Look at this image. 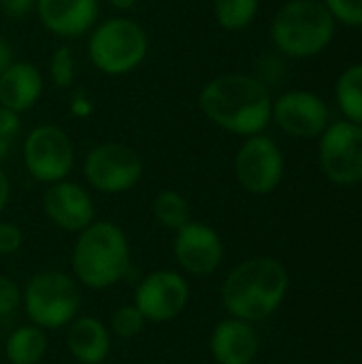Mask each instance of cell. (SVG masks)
Instances as JSON below:
<instances>
[{
	"instance_id": "cell-13",
	"label": "cell",
	"mask_w": 362,
	"mask_h": 364,
	"mask_svg": "<svg viewBox=\"0 0 362 364\" xmlns=\"http://www.w3.org/2000/svg\"><path fill=\"white\" fill-rule=\"evenodd\" d=\"M43 211L60 230L73 235H79L96 220V207L87 190L68 179L47 186Z\"/></svg>"
},
{
	"instance_id": "cell-25",
	"label": "cell",
	"mask_w": 362,
	"mask_h": 364,
	"mask_svg": "<svg viewBox=\"0 0 362 364\" xmlns=\"http://www.w3.org/2000/svg\"><path fill=\"white\" fill-rule=\"evenodd\" d=\"M21 307V288L9 275H0V318L13 316Z\"/></svg>"
},
{
	"instance_id": "cell-33",
	"label": "cell",
	"mask_w": 362,
	"mask_h": 364,
	"mask_svg": "<svg viewBox=\"0 0 362 364\" xmlns=\"http://www.w3.org/2000/svg\"><path fill=\"white\" fill-rule=\"evenodd\" d=\"M9 154H11V141L0 136V164L9 158Z\"/></svg>"
},
{
	"instance_id": "cell-6",
	"label": "cell",
	"mask_w": 362,
	"mask_h": 364,
	"mask_svg": "<svg viewBox=\"0 0 362 364\" xmlns=\"http://www.w3.org/2000/svg\"><path fill=\"white\" fill-rule=\"evenodd\" d=\"M333 32V15L318 0H290L277 11L271 26L277 49L294 58L320 53L331 43Z\"/></svg>"
},
{
	"instance_id": "cell-9",
	"label": "cell",
	"mask_w": 362,
	"mask_h": 364,
	"mask_svg": "<svg viewBox=\"0 0 362 364\" xmlns=\"http://www.w3.org/2000/svg\"><path fill=\"white\" fill-rule=\"evenodd\" d=\"M190 284L188 279L171 269H160L147 273L132 296V305L141 311L145 322L164 324L183 314L190 303Z\"/></svg>"
},
{
	"instance_id": "cell-24",
	"label": "cell",
	"mask_w": 362,
	"mask_h": 364,
	"mask_svg": "<svg viewBox=\"0 0 362 364\" xmlns=\"http://www.w3.org/2000/svg\"><path fill=\"white\" fill-rule=\"evenodd\" d=\"M49 77L55 87L68 90L75 81V53L68 45H60L49 58Z\"/></svg>"
},
{
	"instance_id": "cell-34",
	"label": "cell",
	"mask_w": 362,
	"mask_h": 364,
	"mask_svg": "<svg viewBox=\"0 0 362 364\" xmlns=\"http://www.w3.org/2000/svg\"><path fill=\"white\" fill-rule=\"evenodd\" d=\"M117 11H128V9H132L139 0H109Z\"/></svg>"
},
{
	"instance_id": "cell-19",
	"label": "cell",
	"mask_w": 362,
	"mask_h": 364,
	"mask_svg": "<svg viewBox=\"0 0 362 364\" xmlns=\"http://www.w3.org/2000/svg\"><path fill=\"white\" fill-rule=\"evenodd\" d=\"M49 348L47 331L34 324H21L4 341V356L11 364H38Z\"/></svg>"
},
{
	"instance_id": "cell-12",
	"label": "cell",
	"mask_w": 362,
	"mask_h": 364,
	"mask_svg": "<svg viewBox=\"0 0 362 364\" xmlns=\"http://www.w3.org/2000/svg\"><path fill=\"white\" fill-rule=\"evenodd\" d=\"M320 160L324 173L341 186L362 181V126L337 122L320 143Z\"/></svg>"
},
{
	"instance_id": "cell-32",
	"label": "cell",
	"mask_w": 362,
	"mask_h": 364,
	"mask_svg": "<svg viewBox=\"0 0 362 364\" xmlns=\"http://www.w3.org/2000/svg\"><path fill=\"white\" fill-rule=\"evenodd\" d=\"M9 200H11V181H9L6 173L2 171V166H0V213L6 209Z\"/></svg>"
},
{
	"instance_id": "cell-20",
	"label": "cell",
	"mask_w": 362,
	"mask_h": 364,
	"mask_svg": "<svg viewBox=\"0 0 362 364\" xmlns=\"http://www.w3.org/2000/svg\"><path fill=\"white\" fill-rule=\"evenodd\" d=\"M151 213L154 220L169 228V230H179L181 226H186L192 220V207L190 200L177 192V190H162L154 196L151 200Z\"/></svg>"
},
{
	"instance_id": "cell-5",
	"label": "cell",
	"mask_w": 362,
	"mask_h": 364,
	"mask_svg": "<svg viewBox=\"0 0 362 364\" xmlns=\"http://www.w3.org/2000/svg\"><path fill=\"white\" fill-rule=\"evenodd\" d=\"M149 49L143 26L130 17L117 15L90 30L87 55L92 66L109 77H122L137 70Z\"/></svg>"
},
{
	"instance_id": "cell-4",
	"label": "cell",
	"mask_w": 362,
	"mask_h": 364,
	"mask_svg": "<svg viewBox=\"0 0 362 364\" xmlns=\"http://www.w3.org/2000/svg\"><path fill=\"white\" fill-rule=\"evenodd\" d=\"M21 307L30 324L43 331L66 328L81 311L77 279L58 269L34 273L21 288Z\"/></svg>"
},
{
	"instance_id": "cell-29",
	"label": "cell",
	"mask_w": 362,
	"mask_h": 364,
	"mask_svg": "<svg viewBox=\"0 0 362 364\" xmlns=\"http://www.w3.org/2000/svg\"><path fill=\"white\" fill-rule=\"evenodd\" d=\"M19 128H21L19 113H15V111H11V109L0 107V136H2V139L13 141V136L19 132Z\"/></svg>"
},
{
	"instance_id": "cell-17",
	"label": "cell",
	"mask_w": 362,
	"mask_h": 364,
	"mask_svg": "<svg viewBox=\"0 0 362 364\" xmlns=\"http://www.w3.org/2000/svg\"><path fill=\"white\" fill-rule=\"evenodd\" d=\"M68 354L79 364H102L111 354V331L94 316H77L66 328Z\"/></svg>"
},
{
	"instance_id": "cell-26",
	"label": "cell",
	"mask_w": 362,
	"mask_h": 364,
	"mask_svg": "<svg viewBox=\"0 0 362 364\" xmlns=\"http://www.w3.org/2000/svg\"><path fill=\"white\" fill-rule=\"evenodd\" d=\"M331 15L350 26H362V0H326Z\"/></svg>"
},
{
	"instance_id": "cell-31",
	"label": "cell",
	"mask_w": 362,
	"mask_h": 364,
	"mask_svg": "<svg viewBox=\"0 0 362 364\" xmlns=\"http://www.w3.org/2000/svg\"><path fill=\"white\" fill-rule=\"evenodd\" d=\"M15 62V53H13V47L6 38L0 36V75Z\"/></svg>"
},
{
	"instance_id": "cell-22",
	"label": "cell",
	"mask_w": 362,
	"mask_h": 364,
	"mask_svg": "<svg viewBox=\"0 0 362 364\" xmlns=\"http://www.w3.org/2000/svg\"><path fill=\"white\" fill-rule=\"evenodd\" d=\"M258 13V0H213V15L218 23L228 30L237 32L247 28Z\"/></svg>"
},
{
	"instance_id": "cell-15",
	"label": "cell",
	"mask_w": 362,
	"mask_h": 364,
	"mask_svg": "<svg viewBox=\"0 0 362 364\" xmlns=\"http://www.w3.org/2000/svg\"><path fill=\"white\" fill-rule=\"evenodd\" d=\"M41 26L58 38H79L90 32L100 13V0H36Z\"/></svg>"
},
{
	"instance_id": "cell-3",
	"label": "cell",
	"mask_w": 362,
	"mask_h": 364,
	"mask_svg": "<svg viewBox=\"0 0 362 364\" xmlns=\"http://www.w3.org/2000/svg\"><path fill=\"white\" fill-rule=\"evenodd\" d=\"M130 243L126 232L109 220H94L83 228L70 252L73 277L90 290H107L130 271Z\"/></svg>"
},
{
	"instance_id": "cell-10",
	"label": "cell",
	"mask_w": 362,
	"mask_h": 364,
	"mask_svg": "<svg viewBox=\"0 0 362 364\" xmlns=\"http://www.w3.org/2000/svg\"><path fill=\"white\" fill-rule=\"evenodd\" d=\"M235 175L252 194L273 192L284 177V158L273 139L254 134L235 156Z\"/></svg>"
},
{
	"instance_id": "cell-28",
	"label": "cell",
	"mask_w": 362,
	"mask_h": 364,
	"mask_svg": "<svg viewBox=\"0 0 362 364\" xmlns=\"http://www.w3.org/2000/svg\"><path fill=\"white\" fill-rule=\"evenodd\" d=\"M0 9L9 19H26L36 9V0H0Z\"/></svg>"
},
{
	"instance_id": "cell-11",
	"label": "cell",
	"mask_w": 362,
	"mask_h": 364,
	"mask_svg": "<svg viewBox=\"0 0 362 364\" xmlns=\"http://www.w3.org/2000/svg\"><path fill=\"white\" fill-rule=\"evenodd\" d=\"M173 256L183 273L192 277H207L220 269L224 260V243L213 226L190 220L186 226L175 230Z\"/></svg>"
},
{
	"instance_id": "cell-30",
	"label": "cell",
	"mask_w": 362,
	"mask_h": 364,
	"mask_svg": "<svg viewBox=\"0 0 362 364\" xmlns=\"http://www.w3.org/2000/svg\"><path fill=\"white\" fill-rule=\"evenodd\" d=\"M92 111H94V105H92L90 94L85 90H75L70 96V113L75 117H87Z\"/></svg>"
},
{
	"instance_id": "cell-23",
	"label": "cell",
	"mask_w": 362,
	"mask_h": 364,
	"mask_svg": "<svg viewBox=\"0 0 362 364\" xmlns=\"http://www.w3.org/2000/svg\"><path fill=\"white\" fill-rule=\"evenodd\" d=\"M145 324L147 322L141 316V311L130 303V305H122V307L113 309L111 320H109V331H111V335H115L119 339H134L143 333Z\"/></svg>"
},
{
	"instance_id": "cell-7",
	"label": "cell",
	"mask_w": 362,
	"mask_h": 364,
	"mask_svg": "<svg viewBox=\"0 0 362 364\" xmlns=\"http://www.w3.org/2000/svg\"><path fill=\"white\" fill-rule=\"evenodd\" d=\"M28 175L45 186L68 179L75 166V145L64 128L41 124L32 128L21 147Z\"/></svg>"
},
{
	"instance_id": "cell-16",
	"label": "cell",
	"mask_w": 362,
	"mask_h": 364,
	"mask_svg": "<svg viewBox=\"0 0 362 364\" xmlns=\"http://www.w3.org/2000/svg\"><path fill=\"white\" fill-rule=\"evenodd\" d=\"M260 339L254 324L239 318H226L215 324L209 337V350L218 364H252L258 356Z\"/></svg>"
},
{
	"instance_id": "cell-1",
	"label": "cell",
	"mask_w": 362,
	"mask_h": 364,
	"mask_svg": "<svg viewBox=\"0 0 362 364\" xmlns=\"http://www.w3.org/2000/svg\"><path fill=\"white\" fill-rule=\"evenodd\" d=\"M198 107L222 130L254 136L271 122L273 102L262 81L247 75H222L203 85Z\"/></svg>"
},
{
	"instance_id": "cell-21",
	"label": "cell",
	"mask_w": 362,
	"mask_h": 364,
	"mask_svg": "<svg viewBox=\"0 0 362 364\" xmlns=\"http://www.w3.org/2000/svg\"><path fill=\"white\" fill-rule=\"evenodd\" d=\"M337 100L352 124L362 126V64L348 68L341 75L337 83Z\"/></svg>"
},
{
	"instance_id": "cell-8",
	"label": "cell",
	"mask_w": 362,
	"mask_h": 364,
	"mask_svg": "<svg viewBox=\"0 0 362 364\" xmlns=\"http://www.w3.org/2000/svg\"><path fill=\"white\" fill-rule=\"evenodd\" d=\"M87 186L102 194H124L143 177V158L126 143L107 141L94 145L83 160Z\"/></svg>"
},
{
	"instance_id": "cell-14",
	"label": "cell",
	"mask_w": 362,
	"mask_h": 364,
	"mask_svg": "<svg viewBox=\"0 0 362 364\" xmlns=\"http://www.w3.org/2000/svg\"><path fill=\"white\" fill-rule=\"evenodd\" d=\"M271 117L292 136L312 139L324 132L329 109L324 100L309 92H288L273 102Z\"/></svg>"
},
{
	"instance_id": "cell-2",
	"label": "cell",
	"mask_w": 362,
	"mask_h": 364,
	"mask_svg": "<svg viewBox=\"0 0 362 364\" xmlns=\"http://www.w3.org/2000/svg\"><path fill=\"white\" fill-rule=\"evenodd\" d=\"M288 292V273L275 258H250L237 264L222 284V305L243 322L267 320Z\"/></svg>"
},
{
	"instance_id": "cell-27",
	"label": "cell",
	"mask_w": 362,
	"mask_h": 364,
	"mask_svg": "<svg viewBox=\"0 0 362 364\" xmlns=\"http://www.w3.org/2000/svg\"><path fill=\"white\" fill-rule=\"evenodd\" d=\"M23 245V232L13 222H0V256H13Z\"/></svg>"
},
{
	"instance_id": "cell-18",
	"label": "cell",
	"mask_w": 362,
	"mask_h": 364,
	"mask_svg": "<svg viewBox=\"0 0 362 364\" xmlns=\"http://www.w3.org/2000/svg\"><path fill=\"white\" fill-rule=\"evenodd\" d=\"M43 94V75L28 60H15L0 75V107L15 113L32 109Z\"/></svg>"
}]
</instances>
